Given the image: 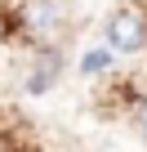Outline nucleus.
<instances>
[{
  "instance_id": "1",
  "label": "nucleus",
  "mask_w": 147,
  "mask_h": 152,
  "mask_svg": "<svg viewBox=\"0 0 147 152\" xmlns=\"http://www.w3.org/2000/svg\"><path fill=\"white\" fill-rule=\"evenodd\" d=\"M107 45H112L116 54L143 49V45H147V23H143V14H134V9L112 14V23H107Z\"/></svg>"
},
{
  "instance_id": "3",
  "label": "nucleus",
  "mask_w": 147,
  "mask_h": 152,
  "mask_svg": "<svg viewBox=\"0 0 147 152\" xmlns=\"http://www.w3.org/2000/svg\"><path fill=\"white\" fill-rule=\"evenodd\" d=\"M138 125H143V130H147V99H143V103H138Z\"/></svg>"
},
{
  "instance_id": "2",
  "label": "nucleus",
  "mask_w": 147,
  "mask_h": 152,
  "mask_svg": "<svg viewBox=\"0 0 147 152\" xmlns=\"http://www.w3.org/2000/svg\"><path fill=\"white\" fill-rule=\"evenodd\" d=\"M112 67V49H89L85 58H80V72L85 76H98V72H107Z\"/></svg>"
}]
</instances>
